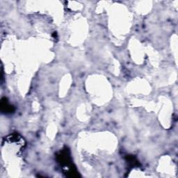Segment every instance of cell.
I'll return each instance as SVG.
<instances>
[{
  "label": "cell",
  "instance_id": "obj_1",
  "mask_svg": "<svg viewBox=\"0 0 178 178\" xmlns=\"http://www.w3.org/2000/svg\"><path fill=\"white\" fill-rule=\"evenodd\" d=\"M1 109H2L3 111H4V112H11V111H13L12 107L8 104V102H7V100H6V98L4 99V100H1Z\"/></svg>",
  "mask_w": 178,
  "mask_h": 178
}]
</instances>
